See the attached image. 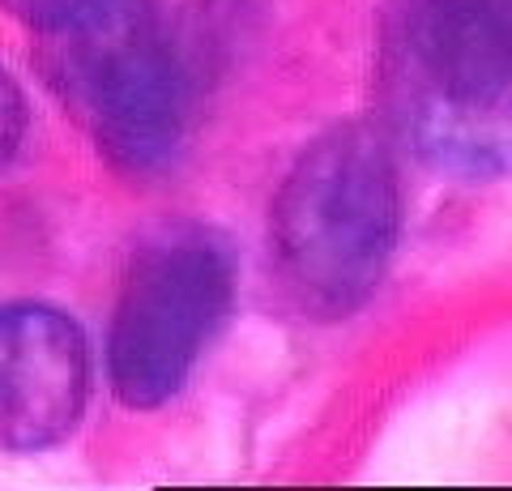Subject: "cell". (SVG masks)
I'll return each instance as SVG.
<instances>
[{"instance_id":"7","label":"cell","mask_w":512,"mask_h":491,"mask_svg":"<svg viewBox=\"0 0 512 491\" xmlns=\"http://www.w3.org/2000/svg\"><path fill=\"white\" fill-rule=\"evenodd\" d=\"M22 137H26V99H22L18 82L0 69V167L18 154Z\"/></svg>"},{"instance_id":"8","label":"cell","mask_w":512,"mask_h":491,"mask_svg":"<svg viewBox=\"0 0 512 491\" xmlns=\"http://www.w3.org/2000/svg\"><path fill=\"white\" fill-rule=\"evenodd\" d=\"M0 5H5L13 18H22L39 30V26H52L60 18H69V13L94 5V0H0Z\"/></svg>"},{"instance_id":"4","label":"cell","mask_w":512,"mask_h":491,"mask_svg":"<svg viewBox=\"0 0 512 491\" xmlns=\"http://www.w3.org/2000/svg\"><path fill=\"white\" fill-rule=\"evenodd\" d=\"M235 299V257L210 227L154 235L133 257L107 338L116 398L154 410L184 389Z\"/></svg>"},{"instance_id":"6","label":"cell","mask_w":512,"mask_h":491,"mask_svg":"<svg viewBox=\"0 0 512 491\" xmlns=\"http://www.w3.org/2000/svg\"><path fill=\"white\" fill-rule=\"evenodd\" d=\"M150 5L184 60L197 69L205 56L222 52L244 30L252 13H261L265 0H150Z\"/></svg>"},{"instance_id":"5","label":"cell","mask_w":512,"mask_h":491,"mask_svg":"<svg viewBox=\"0 0 512 491\" xmlns=\"http://www.w3.org/2000/svg\"><path fill=\"white\" fill-rule=\"evenodd\" d=\"M90 398V351L69 316L39 304L0 308V449H52Z\"/></svg>"},{"instance_id":"3","label":"cell","mask_w":512,"mask_h":491,"mask_svg":"<svg viewBox=\"0 0 512 491\" xmlns=\"http://www.w3.org/2000/svg\"><path fill=\"white\" fill-rule=\"evenodd\" d=\"M39 69L111 167L146 176L184 146L192 65L150 0H94L39 26Z\"/></svg>"},{"instance_id":"1","label":"cell","mask_w":512,"mask_h":491,"mask_svg":"<svg viewBox=\"0 0 512 491\" xmlns=\"http://www.w3.org/2000/svg\"><path fill=\"white\" fill-rule=\"evenodd\" d=\"M380 82L419 158L457 176L512 171V0H397Z\"/></svg>"},{"instance_id":"2","label":"cell","mask_w":512,"mask_h":491,"mask_svg":"<svg viewBox=\"0 0 512 491\" xmlns=\"http://www.w3.org/2000/svg\"><path fill=\"white\" fill-rule=\"evenodd\" d=\"M402 235V180L372 124H338L282 180L269 244L303 312L338 321L376 295Z\"/></svg>"}]
</instances>
